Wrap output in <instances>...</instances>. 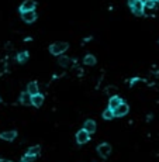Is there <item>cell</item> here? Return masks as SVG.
Wrapping results in <instances>:
<instances>
[{"label":"cell","instance_id":"6da1fadb","mask_svg":"<svg viewBox=\"0 0 159 162\" xmlns=\"http://www.w3.org/2000/svg\"><path fill=\"white\" fill-rule=\"evenodd\" d=\"M68 48H69V45H68L66 43H55L50 47V51L52 55H61V54H63Z\"/></svg>","mask_w":159,"mask_h":162},{"label":"cell","instance_id":"7a4b0ae2","mask_svg":"<svg viewBox=\"0 0 159 162\" xmlns=\"http://www.w3.org/2000/svg\"><path fill=\"white\" fill-rule=\"evenodd\" d=\"M131 10H133V13L135 14V16H142L144 13V0H135L133 4H131Z\"/></svg>","mask_w":159,"mask_h":162},{"label":"cell","instance_id":"3957f363","mask_svg":"<svg viewBox=\"0 0 159 162\" xmlns=\"http://www.w3.org/2000/svg\"><path fill=\"white\" fill-rule=\"evenodd\" d=\"M97 152H99V155H101L103 158H107L110 155V152H111V147L107 142H103V144H100L97 147Z\"/></svg>","mask_w":159,"mask_h":162},{"label":"cell","instance_id":"277c9868","mask_svg":"<svg viewBox=\"0 0 159 162\" xmlns=\"http://www.w3.org/2000/svg\"><path fill=\"white\" fill-rule=\"evenodd\" d=\"M128 110H129V107H128V104H125V103H121L117 109H114L113 111H114V116L116 117H123V116H125L127 113H128Z\"/></svg>","mask_w":159,"mask_h":162},{"label":"cell","instance_id":"5b68a950","mask_svg":"<svg viewBox=\"0 0 159 162\" xmlns=\"http://www.w3.org/2000/svg\"><path fill=\"white\" fill-rule=\"evenodd\" d=\"M76 141H78V144H86L87 141H89V132L87 131H85V130H80V131H78V134H76Z\"/></svg>","mask_w":159,"mask_h":162},{"label":"cell","instance_id":"8992f818","mask_svg":"<svg viewBox=\"0 0 159 162\" xmlns=\"http://www.w3.org/2000/svg\"><path fill=\"white\" fill-rule=\"evenodd\" d=\"M37 6V3L34 2V0H26L23 4L20 6V11L21 13H24V11H30V10H34Z\"/></svg>","mask_w":159,"mask_h":162},{"label":"cell","instance_id":"52a82bcc","mask_svg":"<svg viewBox=\"0 0 159 162\" xmlns=\"http://www.w3.org/2000/svg\"><path fill=\"white\" fill-rule=\"evenodd\" d=\"M21 17H23V20L26 21V23H33V21L37 20V14L34 10L24 11V13H21Z\"/></svg>","mask_w":159,"mask_h":162},{"label":"cell","instance_id":"ba28073f","mask_svg":"<svg viewBox=\"0 0 159 162\" xmlns=\"http://www.w3.org/2000/svg\"><path fill=\"white\" fill-rule=\"evenodd\" d=\"M42 103H44V96H42V95L35 93V95L31 96V104H33V106L40 107V106H42Z\"/></svg>","mask_w":159,"mask_h":162},{"label":"cell","instance_id":"9c48e42d","mask_svg":"<svg viewBox=\"0 0 159 162\" xmlns=\"http://www.w3.org/2000/svg\"><path fill=\"white\" fill-rule=\"evenodd\" d=\"M121 103H123L121 97H118V96H111V97H110V102H109V109H111V110L117 109V107H118Z\"/></svg>","mask_w":159,"mask_h":162},{"label":"cell","instance_id":"30bf717a","mask_svg":"<svg viewBox=\"0 0 159 162\" xmlns=\"http://www.w3.org/2000/svg\"><path fill=\"white\" fill-rule=\"evenodd\" d=\"M17 137V132L16 131H4L0 134V138L4 140V141H13L14 138Z\"/></svg>","mask_w":159,"mask_h":162},{"label":"cell","instance_id":"8fae6325","mask_svg":"<svg viewBox=\"0 0 159 162\" xmlns=\"http://www.w3.org/2000/svg\"><path fill=\"white\" fill-rule=\"evenodd\" d=\"M83 130L87 131L89 134L90 132H94L96 131V123L93 121V120H86V121H85V127H83Z\"/></svg>","mask_w":159,"mask_h":162},{"label":"cell","instance_id":"7c38bea8","mask_svg":"<svg viewBox=\"0 0 159 162\" xmlns=\"http://www.w3.org/2000/svg\"><path fill=\"white\" fill-rule=\"evenodd\" d=\"M20 103L21 104H24V106H28V104H31V95L28 92L27 93H21L20 95Z\"/></svg>","mask_w":159,"mask_h":162},{"label":"cell","instance_id":"4fadbf2b","mask_svg":"<svg viewBox=\"0 0 159 162\" xmlns=\"http://www.w3.org/2000/svg\"><path fill=\"white\" fill-rule=\"evenodd\" d=\"M58 63L61 66H63V68H68V66H70L73 63V61L70 58H68V56H61L59 59H58Z\"/></svg>","mask_w":159,"mask_h":162},{"label":"cell","instance_id":"5bb4252c","mask_svg":"<svg viewBox=\"0 0 159 162\" xmlns=\"http://www.w3.org/2000/svg\"><path fill=\"white\" fill-rule=\"evenodd\" d=\"M27 92L30 93L31 96L35 95V93H38V83L37 82H30L28 83V86H27Z\"/></svg>","mask_w":159,"mask_h":162},{"label":"cell","instance_id":"9a60e30c","mask_svg":"<svg viewBox=\"0 0 159 162\" xmlns=\"http://www.w3.org/2000/svg\"><path fill=\"white\" fill-rule=\"evenodd\" d=\"M40 152H41V147L34 145V147H31V148H28L27 154H28V155H33V156H37V155H40Z\"/></svg>","mask_w":159,"mask_h":162},{"label":"cell","instance_id":"2e32d148","mask_svg":"<svg viewBox=\"0 0 159 162\" xmlns=\"http://www.w3.org/2000/svg\"><path fill=\"white\" fill-rule=\"evenodd\" d=\"M17 61L20 63H24L28 61V52L27 51H23V52H20L18 55H17Z\"/></svg>","mask_w":159,"mask_h":162},{"label":"cell","instance_id":"e0dca14e","mask_svg":"<svg viewBox=\"0 0 159 162\" xmlns=\"http://www.w3.org/2000/svg\"><path fill=\"white\" fill-rule=\"evenodd\" d=\"M83 62H85V65H94V63H96V58H94V56L93 55H86L85 56V59H83Z\"/></svg>","mask_w":159,"mask_h":162},{"label":"cell","instance_id":"ac0fdd59","mask_svg":"<svg viewBox=\"0 0 159 162\" xmlns=\"http://www.w3.org/2000/svg\"><path fill=\"white\" fill-rule=\"evenodd\" d=\"M114 117V111L111 109H107L103 111V119L104 120H111Z\"/></svg>","mask_w":159,"mask_h":162},{"label":"cell","instance_id":"d6986e66","mask_svg":"<svg viewBox=\"0 0 159 162\" xmlns=\"http://www.w3.org/2000/svg\"><path fill=\"white\" fill-rule=\"evenodd\" d=\"M156 0H145L144 2V7H146V9H155V6H156Z\"/></svg>","mask_w":159,"mask_h":162},{"label":"cell","instance_id":"ffe728a7","mask_svg":"<svg viewBox=\"0 0 159 162\" xmlns=\"http://www.w3.org/2000/svg\"><path fill=\"white\" fill-rule=\"evenodd\" d=\"M34 161H35V156L28 155V154H27V155L24 156L23 159H21V162H34Z\"/></svg>","mask_w":159,"mask_h":162},{"label":"cell","instance_id":"44dd1931","mask_svg":"<svg viewBox=\"0 0 159 162\" xmlns=\"http://www.w3.org/2000/svg\"><path fill=\"white\" fill-rule=\"evenodd\" d=\"M3 162H11V161H3Z\"/></svg>","mask_w":159,"mask_h":162},{"label":"cell","instance_id":"7402d4cb","mask_svg":"<svg viewBox=\"0 0 159 162\" xmlns=\"http://www.w3.org/2000/svg\"><path fill=\"white\" fill-rule=\"evenodd\" d=\"M156 2H159V0H156Z\"/></svg>","mask_w":159,"mask_h":162},{"label":"cell","instance_id":"603a6c76","mask_svg":"<svg viewBox=\"0 0 159 162\" xmlns=\"http://www.w3.org/2000/svg\"><path fill=\"white\" fill-rule=\"evenodd\" d=\"M0 162H3V161H0Z\"/></svg>","mask_w":159,"mask_h":162}]
</instances>
